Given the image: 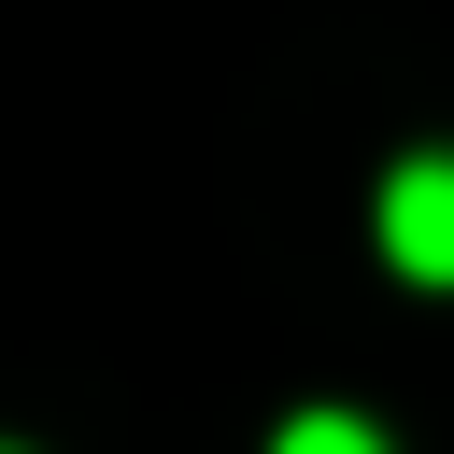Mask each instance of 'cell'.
<instances>
[{
    "mask_svg": "<svg viewBox=\"0 0 454 454\" xmlns=\"http://www.w3.org/2000/svg\"><path fill=\"white\" fill-rule=\"evenodd\" d=\"M383 255H397L411 284H454V156H411V170L383 184Z\"/></svg>",
    "mask_w": 454,
    "mask_h": 454,
    "instance_id": "cell-1",
    "label": "cell"
},
{
    "mask_svg": "<svg viewBox=\"0 0 454 454\" xmlns=\"http://www.w3.org/2000/svg\"><path fill=\"white\" fill-rule=\"evenodd\" d=\"M270 454H383V440H369V426H355V411H298V426H284V440H270Z\"/></svg>",
    "mask_w": 454,
    "mask_h": 454,
    "instance_id": "cell-2",
    "label": "cell"
}]
</instances>
